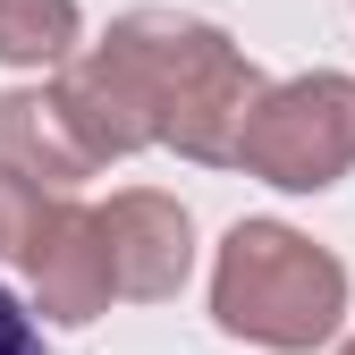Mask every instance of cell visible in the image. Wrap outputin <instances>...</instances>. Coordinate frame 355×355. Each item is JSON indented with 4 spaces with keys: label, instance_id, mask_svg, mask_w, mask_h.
Here are the masks:
<instances>
[{
    "label": "cell",
    "instance_id": "cell-8",
    "mask_svg": "<svg viewBox=\"0 0 355 355\" xmlns=\"http://www.w3.org/2000/svg\"><path fill=\"white\" fill-rule=\"evenodd\" d=\"M51 195H60V187H51ZM51 195H42V178H26L17 161H0V254L26 262V245H34V229H42V211H51Z\"/></svg>",
    "mask_w": 355,
    "mask_h": 355
},
{
    "label": "cell",
    "instance_id": "cell-7",
    "mask_svg": "<svg viewBox=\"0 0 355 355\" xmlns=\"http://www.w3.org/2000/svg\"><path fill=\"white\" fill-rule=\"evenodd\" d=\"M0 60L68 68L76 60V0H0Z\"/></svg>",
    "mask_w": 355,
    "mask_h": 355
},
{
    "label": "cell",
    "instance_id": "cell-2",
    "mask_svg": "<svg viewBox=\"0 0 355 355\" xmlns=\"http://www.w3.org/2000/svg\"><path fill=\"white\" fill-rule=\"evenodd\" d=\"M211 322L254 347L304 355L347 322V262L279 220H237L211 271Z\"/></svg>",
    "mask_w": 355,
    "mask_h": 355
},
{
    "label": "cell",
    "instance_id": "cell-4",
    "mask_svg": "<svg viewBox=\"0 0 355 355\" xmlns=\"http://www.w3.org/2000/svg\"><path fill=\"white\" fill-rule=\"evenodd\" d=\"M26 279H34V313H51V322H94V313H110L119 279H110L102 211L51 195V211H42V229L26 245Z\"/></svg>",
    "mask_w": 355,
    "mask_h": 355
},
{
    "label": "cell",
    "instance_id": "cell-6",
    "mask_svg": "<svg viewBox=\"0 0 355 355\" xmlns=\"http://www.w3.org/2000/svg\"><path fill=\"white\" fill-rule=\"evenodd\" d=\"M0 161H17L42 187H76V178L102 169V153L85 144V127L68 119L60 85L51 94H42V85H9V94H0Z\"/></svg>",
    "mask_w": 355,
    "mask_h": 355
},
{
    "label": "cell",
    "instance_id": "cell-10",
    "mask_svg": "<svg viewBox=\"0 0 355 355\" xmlns=\"http://www.w3.org/2000/svg\"><path fill=\"white\" fill-rule=\"evenodd\" d=\"M338 355H355V338H347V347H338Z\"/></svg>",
    "mask_w": 355,
    "mask_h": 355
},
{
    "label": "cell",
    "instance_id": "cell-5",
    "mask_svg": "<svg viewBox=\"0 0 355 355\" xmlns=\"http://www.w3.org/2000/svg\"><path fill=\"white\" fill-rule=\"evenodd\" d=\"M102 245H110L119 296L161 304V296L187 288L195 220H187V203H169V195H153V187H127V195H110V211H102Z\"/></svg>",
    "mask_w": 355,
    "mask_h": 355
},
{
    "label": "cell",
    "instance_id": "cell-1",
    "mask_svg": "<svg viewBox=\"0 0 355 355\" xmlns=\"http://www.w3.org/2000/svg\"><path fill=\"white\" fill-rule=\"evenodd\" d=\"M102 60L127 85L153 144H178L187 161H237V136L262 102V76L220 26L178 17V9H136L110 26Z\"/></svg>",
    "mask_w": 355,
    "mask_h": 355
},
{
    "label": "cell",
    "instance_id": "cell-3",
    "mask_svg": "<svg viewBox=\"0 0 355 355\" xmlns=\"http://www.w3.org/2000/svg\"><path fill=\"white\" fill-rule=\"evenodd\" d=\"M237 169L271 178L288 195H322L355 169V76H288L262 85V102L237 136Z\"/></svg>",
    "mask_w": 355,
    "mask_h": 355
},
{
    "label": "cell",
    "instance_id": "cell-9",
    "mask_svg": "<svg viewBox=\"0 0 355 355\" xmlns=\"http://www.w3.org/2000/svg\"><path fill=\"white\" fill-rule=\"evenodd\" d=\"M0 355H51V347H42V330H34V313H26L9 288H0Z\"/></svg>",
    "mask_w": 355,
    "mask_h": 355
}]
</instances>
